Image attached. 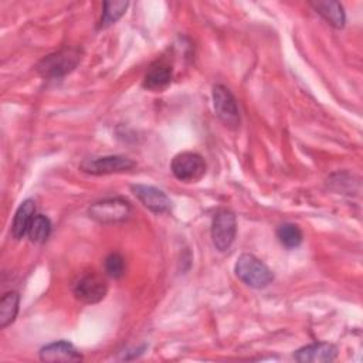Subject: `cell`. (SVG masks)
I'll return each instance as SVG.
<instances>
[{
	"label": "cell",
	"mask_w": 363,
	"mask_h": 363,
	"mask_svg": "<svg viewBox=\"0 0 363 363\" xmlns=\"http://www.w3.org/2000/svg\"><path fill=\"white\" fill-rule=\"evenodd\" d=\"M72 292L74 296L84 303H96L105 298L108 285L106 281L96 272H86L75 281Z\"/></svg>",
	"instance_id": "8"
},
{
	"label": "cell",
	"mask_w": 363,
	"mask_h": 363,
	"mask_svg": "<svg viewBox=\"0 0 363 363\" xmlns=\"http://www.w3.org/2000/svg\"><path fill=\"white\" fill-rule=\"evenodd\" d=\"M20 296L16 291L6 292L0 299V328L4 329L14 322L18 313Z\"/></svg>",
	"instance_id": "15"
},
{
	"label": "cell",
	"mask_w": 363,
	"mask_h": 363,
	"mask_svg": "<svg viewBox=\"0 0 363 363\" xmlns=\"http://www.w3.org/2000/svg\"><path fill=\"white\" fill-rule=\"evenodd\" d=\"M170 170L177 180L191 183L200 180L206 174V162L199 153L182 152L173 157Z\"/></svg>",
	"instance_id": "5"
},
{
	"label": "cell",
	"mask_w": 363,
	"mask_h": 363,
	"mask_svg": "<svg viewBox=\"0 0 363 363\" xmlns=\"http://www.w3.org/2000/svg\"><path fill=\"white\" fill-rule=\"evenodd\" d=\"M40 359L48 363H74L82 360V354L75 349L72 343L57 340L40 349Z\"/></svg>",
	"instance_id": "10"
},
{
	"label": "cell",
	"mask_w": 363,
	"mask_h": 363,
	"mask_svg": "<svg viewBox=\"0 0 363 363\" xmlns=\"http://www.w3.org/2000/svg\"><path fill=\"white\" fill-rule=\"evenodd\" d=\"M133 194L138 197V200L150 211L156 214L169 213L173 207L172 200L167 197V194L155 187V186H146V184H135L130 187Z\"/></svg>",
	"instance_id": "9"
},
{
	"label": "cell",
	"mask_w": 363,
	"mask_h": 363,
	"mask_svg": "<svg viewBox=\"0 0 363 363\" xmlns=\"http://www.w3.org/2000/svg\"><path fill=\"white\" fill-rule=\"evenodd\" d=\"M311 6L333 28L340 30L345 27L346 16H345L343 6L339 1H313V3H311Z\"/></svg>",
	"instance_id": "14"
},
{
	"label": "cell",
	"mask_w": 363,
	"mask_h": 363,
	"mask_svg": "<svg viewBox=\"0 0 363 363\" xmlns=\"http://www.w3.org/2000/svg\"><path fill=\"white\" fill-rule=\"evenodd\" d=\"M105 274L109 278L118 279L125 274V258L119 252H111L104 261Z\"/></svg>",
	"instance_id": "19"
},
{
	"label": "cell",
	"mask_w": 363,
	"mask_h": 363,
	"mask_svg": "<svg viewBox=\"0 0 363 363\" xmlns=\"http://www.w3.org/2000/svg\"><path fill=\"white\" fill-rule=\"evenodd\" d=\"M81 61V54L74 48H64L61 51L48 54L37 64V71L47 78H60L71 72Z\"/></svg>",
	"instance_id": "3"
},
{
	"label": "cell",
	"mask_w": 363,
	"mask_h": 363,
	"mask_svg": "<svg viewBox=\"0 0 363 363\" xmlns=\"http://www.w3.org/2000/svg\"><path fill=\"white\" fill-rule=\"evenodd\" d=\"M50 233H51V221L48 220V217L43 214H35L27 231L30 241L44 242L50 237Z\"/></svg>",
	"instance_id": "18"
},
{
	"label": "cell",
	"mask_w": 363,
	"mask_h": 363,
	"mask_svg": "<svg viewBox=\"0 0 363 363\" xmlns=\"http://www.w3.org/2000/svg\"><path fill=\"white\" fill-rule=\"evenodd\" d=\"M136 163L121 155H111V156H101V157H89L85 159L79 169L84 173L101 176V174H112V173H122L133 169Z\"/></svg>",
	"instance_id": "7"
},
{
	"label": "cell",
	"mask_w": 363,
	"mask_h": 363,
	"mask_svg": "<svg viewBox=\"0 0 363 363\" xmlns=\"http://www.w3.org/2000/svg\"><path fill=\"white\" fill-rule=\"evenodd\" d=\"M237 234V220L231 210L220 208L216 211L211 221V240L214 247L224 252L234 242Z\"/></svg>",
	"instance_id": "4"
},
{
	"label": "cell",
	"mask_w": 363,
	"mask_h": 363,
	"mask_svg": "<svg viewBox=\"0 0 363 363\" xmlns=\"http://www.w3.org/2000/svg\"><path fill=\"white\" fill-rule=\"evenodd\" d=\"M277 237L279 242L286 248H296L303 240V234L296 224L284 223L277 228Z\"/></svg>",
	"instance_id": "16"
},
{
	"label": "cell",
	"mask_w": 363,
	"mask_h": 363,
	"mask_svg": "<svg viewBox=\"0 0 363 363\" xmlns=\"http://www.w3.org/2000/svg\"><path fill=\"white\" fill-rule=\"evenodd\" d=\"M132 207L128 200L122 197H109L99 200L89 206L88 216L101 224L123 223L130 217Z\"/></svg>",
	"instance_id": "2"
},
{
	"label": "cell",
	"mask_w": 363,
	"mask_h": 363,
	"mask_svg": "<svg viewBox=\"0 0 363 363\" xmlns=\"http://www.w3.org/2000/svg\"><path fill=\"white\" fill-rule=\"evenodd\" d=\"M128 6H129L128 1H105L98 27L106 28L108 26L118 21L125 14Z\"/></svg>",
	"instance_id": "17"
},
{
	"label": "cell",
	"mask_w": 363,
	"mask_h": 363,
	"mask_svg": "<svg viewBox=\"0 0 363 363\" xmlns=\"http://www.w3.org/2000/svg\"><path fill=\"white\" fill-rule=\"evenodd\" d=\"M34 216H35V203L31 199L24 200L18 206V208L14 214V218H13V224H11V234L16 240H20L24 235H27L28 227H30Z\"/></svg>",
	"instance_id": "13"
},
{
	"label": "cell",
	"mask_w": 363,
	"mask_h": 363,
	"mask_svg": "<svg viewBox=\"0 0 363 363\" xmlns=\"http://www.w3.org/2000/svg\"><path fill=\"white\" fill-rule=\"evenodd\" d=\"M235 275L248 286L261 289L274 281L272 271L255 255L241 254L234 265Z\"/></svg>",
	"instance_id": "1"
},
{
	"label": "cell",
	"mask_w": 363,
	"mask_h": 363,
	"mask_svg": "<svg viewBox=\"0 0 363 363\" xmlns=\"http://www.w3.org/2000/svg\"><path fill=\"white\" fill-rule=\"evenodd\" d=\"M213 105L217 118L230 129H237L240 126V111L237 101L231 91L217 84L213 86Z\"/></svg>",
	"instance_id": "6"
},
{
	"label": "cell",
	"mask_w": 363,
	"mask_h": 363,
	"mask_svg": "<svg viewBox=\"0 0 363 363\" xmlns=\"http://www.w3.org/2000/svg\"><path fill=\"white\" fill-rule=\"evenodd\" d=\"M337 356V347L332 343L316 342L299 347L294 353V359L301 363H328Z\"/></svg>",
	"instance_id": "11"
},
{
	"label": "cell",
	"mask_w": 363,
	"mask_h": 363,
	"mask_svg": "<svg viewBox=\"0 0 363 363\" xmlns=\"http://www.w3.org/2000/svg\"><path fill=\"white\" fill-rule=\"evenodd\" d=\"M172 75H173V69L172 65L160 58L156 60L155 62L150 64V67L147 68L145 77H143V88L150 89V91H159L163 89L164 86H167L172 81Z\"/></svg>",
	"instance_id": "12"
}]
</instances>
